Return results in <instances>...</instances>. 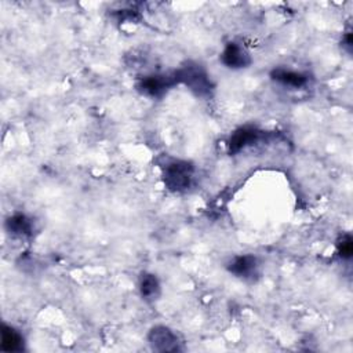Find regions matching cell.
<instances>
[{
	"instance_id": "cell-1",
	"label": "cell",
	"mask_w": 353,
	"mask_h": 353,
	"mask_svg": "<svg viewBox=\"0 0 353 353\" xmlns=\"http://www.w3.org/2000/svg\"><path fill=\"white\" fill-rule=\"evenodd\" d=\"M178 83L185 84L196 97L199 98H210L214 91V84L207 73V70L196 63L186 62L183 66L175 70Z\"/></svg>"
},
{
	"instance_id": "cell-2",
	"label": "cell",
	"mask_w": 353,
	"mask_h": 353,
	"mask_svg": "<svg viewBox=\"0 0 353 353\" xmlns=\"http://www.w3.org/2000/svg\"><path fill=\"white\" fill-rule=\"evenodd\" d=\"M194 167L192 163L179 159H171L163 165V181L168 190L174 193L186 192L193 182Z\"/></svg>"
},
{
	"instance_id": "cell-3",
	"label": "cell",
	"mask_w": 353,
	"mask_h": 353,
	"mask_svg": "<svg viewBox=\"0 0 353 353\" xmlns=\"http://www.w3.org/2000/svg\"><path fill=\"white\" fill-rule=\"evenodd\" d=\"M175 84H178V79L174 70L171 73H156L145 76L138 81L137 88L146 97L160 98Z\"/></svg>"
},
{
	"instance_id": "cell-4",
	"label": "cell",
	"mask_w": 353,
	"mask_h": 353,
	"mask_svg": "<svg viewBox=\"0 0 353 353\" xmlns=\"http://www.w3.org/2000/svg\"><path fill=\"white\" fill-rule=\"evenodd\" d=\"M149 345L156 352H178L181 342L178 335L165 325H154L148 334Z\"/></svg>"
},
{
	"instance_id": "cell-5",
	"label": "cell",
	"mask_w": 353,
	"mask_h": 353,
	"mask_svg": "<svg viewBox=\"0 0 353 353\" xmlns=\"http://www.w3.org/2000/svg\"><path fill=\"white\" fill-rule=\"evenodd\" d=\"M228 270L241 279V280H247V281H252L259 276V262L258 258L250 254L245 255H237L234 258H232L229 261V263L226 265Z\"/></svg>"
},
{
	"instance_id": "cell-6",
	"label": "cell",
	"mask_w": 353,
	"mask_h": 353,
	"mask_svg": "<svg viewBox=\"0 0 353 353\" xmlns=\"http://www.w3.org/2000/svg\"><path fill=\"white\" fill-rule=\"evenodd\" d=\"M221 62L229 69H244L251 63V57L240 43L230 41L221 52Z\"/></svg>"
},
{
	"instance_id": "cell-7",
	"label": "cell",
	"mask_w": 353,
	"mask_h": 353,
	"mask_svg": "<svg viewBox=\"0 0 353 353\" xmlns=\"http://www.w3.org/2000/svg\"><path fill=\"white\" fill-rule=\"evenodd\" d=\"M265 132L255 128V127H240L237 128L228 141V148L230 153H239L247 146L254 145L255 142H259L263 138Z\"/></svg>"
},
{
	"instance_id": "cell-8",
	"label": "cell",
	"mask_w": 353,
	"mask_h": 353,
	"mask_svg": "<svg viewBox=\"0 0 353 353\" xmlns=\"http://www.w3.org/2000/svg\"><path fill=\"white\" fill-rule=\"evenodd\" d=\"M4 228L7 233L15 239H29L33 236L34 222L26 214L17 212L6 219Z\"/></svg>"
},
{
	"instance_id": "cell-9",
	"label": "cell",
	"mask_w": 353,
	"mask_h": 353,
	"mask_svg": "<svg viewBox=\"0 0 353 353\" xmlns=\"http://www.w3.org/2000/svg\"><path fill=\"white\" fill-rule=\"evenodd\" d=\"M270 77L272 80H274L276 83L284 87H291L296 90L307 84V74L292 70V69H285V68H274L270 72Z\"/></svg>"
},
{
	"instance_id": "cell-10",
	"label": "cell",
	"mask_w": 353,
	"mask_h": 353,
	"mask_svg": "<svg viewBox=\"0 0 353 353\" xmlns=\"http://www.w3.org/2000/svg\"><path fill=\"white\" fill-rule=\"evenodd\" d=\"M0 347L3 352H22L25 349L23 335L12 325L3 324L0 331Z\"/></svg>"
},
{
	"instance_id": "cell-11",
	"label": "cell",
	"mask_w": 353,
	"mask_h": 353,
	"mask_svg": "<svg viewBox=\"0 0 353 353\" xmlns=\"http://www.w3.org/2000/svg\"><path fill=\"white\" fill-rule=\"evenodd\" d=\"M138 288H139L141 296L148 302L157 299L160 295V283H159V279L156 277V274H153V273L143 272L139 276Z\"/></svg>"
},
{
	"instance_id": "cell-12",
	"label": "cell",
	"mask_w": 353,
	"mask_h": 353,
	"mask_svg": "<svg viewBox=\"0 0 353 353\" xmlns=\"http://www.w3.org/2000/svg\"><path fill=\"white\" fill-rule=\"evenodd\" d=\"M336 250L341 258L343 259H349L352 256L353 252V241L350 234H343L339 237L338 243H336Z\"/></svg>"
}]
</instances>
